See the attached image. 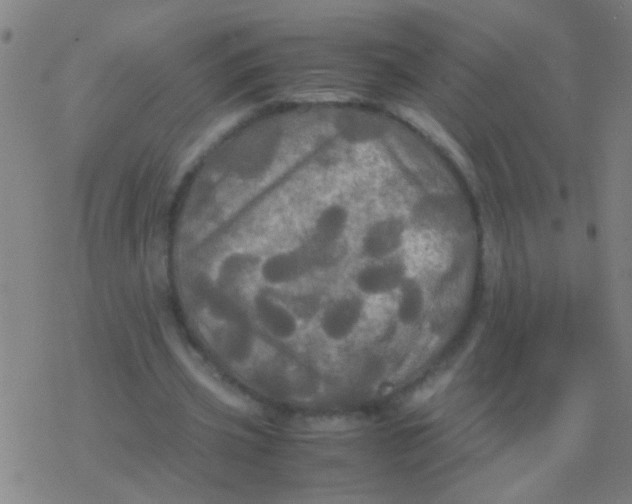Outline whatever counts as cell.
<instances>
[{"instance_id": "1", "label": "cell", "mask_w": 632, "mask_h": 504, "mask_svg": "<svg viewBox=\"0 0 632 504\" xmlns=\"http://www.w3.org/2000/svg\"><path fill=\"white\" fill-rule=\"evenodd\" d=\"M365 297L351 292L329 300L321 309L318 325L323 336L341 343L353 336L365 315Z\"/></svg>"}, {"instance_id": "2", "label": "cell", "mask_w": 632, "mask_h": 504, "mask_svg": "<svg viewBox=\"0 0 632 504\" xmlns=\"http://www.w3.org/2000/svg\"><path fill=\"white\" fill-rule=\"evenodd\" d=\"M406 278L405 264L396 257L365 260L353 275V285L365 298L381 297L396 293Z\"/></svg>"}, {"instance_id": "3", "label": "cell", "mask_w": 632, "mask_h": 504, "mask_svg": "<svg viewBox=\"0 0 632 504\" xmlns=\"http://www.w3.org/2000/svg\"><path fill=\"white\" fill-rule=\"evenodd\" d=\"M314 262L303 248L278 250L260 259L258 277L272 287L288 286L305 277Z\"/></svg>"}, {"instance_id": "4", "label": "cell", "mask_w": 632, "mask_h": 504, "mask_svg": "<svg viewBox=\"0 0 632 504\" xmlns=\"http://www.w3.org/2000/svg\"><path fill=\"white\" fill-rule=\"evenodd\" d=\"M406 232L395 218L373 222L363 233L360 252L364 260H384L396 257L403 246Z\"/></svg>"}, {"instance_id": "5", "label": "cell", "mask_w": 632, "mask_h": 504, "mask_svg": "<svg viewBox=\"0 0 632 504\" xmlns=\"http://www.w3.org/2000/svg\"><path fill=\"white\" fill-rule=\"evenodd\" d=\"M254 312L261 327L277 340L290 341L300 330L296 312L276 298L257 296L254 300Z\"/></svg>"}, {"instance_id": "6", "label": "cell", "mask_w": 632, "mask_h": 504, "mask_svg": "<svg viewBox=\"0 0 632 504\" xmlns=\"http://www.w3.org/2000/svg\"><path fill=\"white\" fill-rule=\"evenodd\" d=\"M395 316L403 326L416 324L425 309V294L419 281L407 276L396 291Z\"/></svg>"}, {"instance_id": "7", "label": "cell", "mask_w": 632, "mask_h": 504, "mask_svg": "<svg viewBox=\"0 0 632 504\" xmlns=\"http://www.w3.org/2000/svg\"><path fill=\"white\" fill-rule=\"evenodd\" d=\"M347 225V211L339 205H331L316 219L314 236L319 244L333 245L344 236Z\"/></svg>"}]
</instances>
